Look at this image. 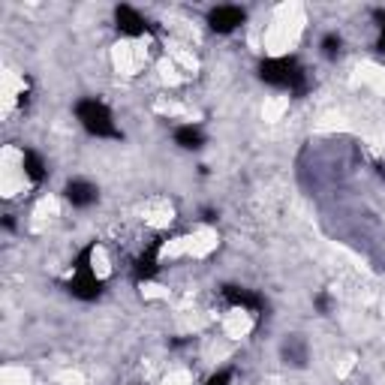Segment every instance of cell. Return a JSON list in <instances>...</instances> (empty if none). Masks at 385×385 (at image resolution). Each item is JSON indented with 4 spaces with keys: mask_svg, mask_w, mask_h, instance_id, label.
Here are the masks:
<instances>
[{
    "mask_svg": "<svg viewBox=\"0 0 385 385\" xmlns=\"http://www.w3.org/2000/svg\"><path fill=\"white\" fill-rule=\"evenodd\" d=\"M223 298H226V304H232V307H244L250 313L265 310L262 295H256V292H250V289H241V286H223Z\"/></svg>",
    "mask_w": 385,
    "mask_h": 385,
    "instance_id": "52a82bcc",
    "label": "cell"
},
{
    "mask_svg": "<svg viewBox=\"0 0 385 385\" xmlns=\"http://www.w3.org/2000/svg\"><path fill=\"white\" fill-rule=\"evenodd\" d=\"M202 220H205V223H214V220H217V214H214V211H211V208H205V211H202Z\"/></svg>",
    "mask_w": 385,
    "mask_h": 385,
    "instance_id": "2e32d148",
    "label": "cell"
},
{
    "mask_svg": "<svg viewBox=\"0 0 385 385\" xmlns=\"http://www.w3.org/2000/svg\"><path fill=\"white\" fill-rule=\"evenodd\" d=\"M259 78L274 88H286L295 97L307 94V69L295 57H268L259 64Z\"/></svg>",
    "mask_w": 385,
    "mask_h": 385,
    "instance_id": "6da1fadb",
    "label": "cell"
},
{
    "mask_svg": "<svg viewBox=\"0 0 385 385\" xmlns=\"http://www.w3.org/2000/svg\"><path fill=\"white\" fill-rule=\"evenodd\" d=\"M163 241H166V238L150 241L148 250L136 259V265H133V277H136V283H145V280H154V277H157V271H160L157 256H160V247H163Z\"/></svg>",
    "mask_w": 385,
    "mask_h": 385,
    "instance_id": "5b68a950",
    "label": "cell"
},
{
    "mask_svg": "<svg viewBox=\"0 0 385 385\" xmlns=\"http://www.w3.org/2000/svg\"><path fill=\"white\" fill-rule=\"evenodd\" d=\"M373 18H377V27H379L377 48H379V52H385V13H382V9H373Z\"/></svg>",
    "mask_w": 385,
    "mask_h": 385,
    "instance_id": "4fadbf2b",
    "label": "cell"
},
{
    "mask_svg": "<svg viewBox=\"0 0 385 385\" xmlns=\"http://www.w3.org/2000/svg\"><path fill=\"white\" fill-rule=\"evenodd\" d=\"M175 141H178L181 148H187V150H199L202 145H205V133H202L199 127L187 124V127H178L175 130Z\"/></svg>",
    "mask_w": 385,
    "mask_h": 385,
    "instance_id": "30bf717a",
    "label": "cell"
},
{
    "mask_svg": "<svg viewBox=\"0 0 385 385\" xmlns=\"http://www.w3.org/2000/svg\"><path fill=\"white\" fill-rule=\"evenodd\" d=\"M316 307H319V313H328L331 310V298L326 295V292H319V295H316Z\"/></svg>",
    "mask_w": 385,
    "mask_h": 385,
    "instance_id": "9a60e30c",
    "label": "cell"
},
{
    "mask_svg": "<svg viewBox=\"0 0 385 385\" xmlns=\"http://www.w3.org/2000/svg\"><path fill=\"white\" fill-rule=\"evenodd\" d=\"M337 52H340V36L337 34H326V36H322V55H326L328 60H334V57H337Z\"/></svg>",
    "mask_w": 385,
    "mask_h": 385,
    "instance_id": "7c38bea8",
    "label": "cell"
},
{
    "mask_svg": "<svg viewBox=\"0 0 385 385\" xmlns=\"http://www.w3.org/2000/svg\"><path fill=\"white\" fill-rule=\"evenodd\" d=\"M283 361L292 364V368H304V364H307V343H304L298 334H292V337L283 343Z\"/></svg>",
    "mask_w": 385,
    "mask_h": 385,
    "instance_id": "9c48e42d",
    "label": "cell"
},
{
    "mask_svg": "<svg viewBox=\"0 0 385 385\" xmlns=\"http://www.w3.org/2000/svg\"><path fill=\"white\" fill-rule=\"evenodd\" d=\"M76 118L82 120V127L88 130L90 136L97 139H120V130L115 127V120H111V111L106 103H99V99H78L76 103Z\"/></svg>",
    "mask_w": 385,
    "mask_h": 385,
    "instance_id": "7a4b0ae2",
    "label": "cell"
},
{
    "mask_svg": "<svg viewBox=\"0 0 385 385\" xmlns=\"http://www.w3.org/2000/svg\"><path fill=\"white\" fill-rule=\"evenodd\" d=\"M64 196L73 202L76 208H88V205H94V202H97V187L88 184V181H69Z\"/></svg>",
    "mask_w": 385,
    "mask_h": 385,
    "instance_id": "ba28073f",
    "label": "cell"
},
{
    "mask_svg": "<svg viewBox=\"0 0 385 385\" xmlns=\"http://www.w3.org/2000/svg\"><path fill=\"white\" fill-rule=\"evenodd\" d=\"M4 229H9V232L15 229V220H13V214H6V217H4Z\"/></svg>",
    "mask_w": 385,
    "mask_h": 385,
    "instance_id": "e0dca14e",
    "label": "cell"
},
{
    "mask_svg": "<svg viewBox=\"0 0 385 385\" xmlns=\"http://www.w3.org/2000/svg\"><path fill=\"white\" fill-rule=\"evenodd\" d=\"M232 382V370L226 368V370H220V373H214V377H211L205 385H229Z\"/></svg>",
    "mask_w": 385,
    "mask_h": 385,
    "instance_id": "5bb4252c",
    "label": "cell"
},
{
    "mask_svg": "<svg viewBox=\"0 0 385 385\" xmlns=\"http://www.w3.org/2000/svg\"><path fill=\"white\" fill-rule=\"evenodd\" d=\"M24 172H27V178L34 181V184H39V181L46 178V163H43V157H39L36 150H24Z\"/></svg>",
    "mask_w": 385,
    "mask_h": 385,
    "instance_id": "8fae6325",
    "label": "cell"
},
{
    "mask_svg": "<svg viewBox=\"0 0 385 385\" xmlns=\"http://www.w3.org/2000/svg\"><path fill=\"white\" fill-rule=\"evenodd\" d=\"M115 22H118V30L124 36H141L145 30H157L154 24H148L133 6H118L115 9Z\"/></svg>",
    "mask_w": 385,
    "mask_h": 385,
    "instance_id": "8992f818",
    "label": "cell"
},
{
    "mask_svg": "<svg viewBox=\"0 0 385 385\" xmlns=\"http://www.w3.org/2000/svg\"><path fill=\"white\" fill-rule=\"evenodd\" d=\"M103 286H106V283L99 280V277H97L90 268H76V277L66 283V292H69V295H73V298L94 301V298L103 295Z\"/></svg>",
    "mask_w": 385,
    "mask_h": 385,
    "instance_id": "3957f363",
    "label": "cell"
},
{
    "mask_svg": "<svg viewBox=\"0 0 385 385\" xmlns=\"http://www.w3.org/2000/svg\"><path fill=\"white\" fill-rule=\"evenodd\" d=\"M244 9L241 6H217L208 13V24L214 34H232V30H238L244 24Z\"/></svg>",
    "mask_w": 385,
    "mask_h": 385,
    "instance_id": "277c9868",
    "label": "cell"
},
{
    "mask_svg": "<svg viewBox=\"0 0 385 385\" xmlns=\"http://www.w3.org/2000/svg\"><path fill=\"white\" fill-rule=\"evenodd\" d=\"M377 169H379V175L385 178V163H377Z\"/></svg>",
    "mask_w": 385,
    "mask_h": 385,
    "instance_id": "ac0fdd59",
    "label": "cell"
}]
</instances>
